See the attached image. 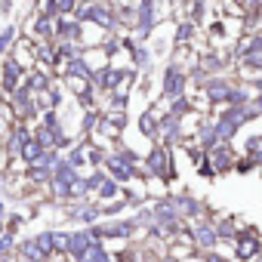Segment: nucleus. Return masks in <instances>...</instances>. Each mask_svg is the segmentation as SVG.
<instances>
[{"label": "nucleus", "instance_id": "1", "mask_svg": "<svg viewBox=\"0 0 262 262\" xmlns=\"http://www.w3.org/2000/svg\"><path fill=\"white\" fill-rule=\"evenodd\" d=\"M19 77H22V65L19 62H7L4 65V86L7 90H16L19 86Z\"/></svg>", "mask_w": 262, "mask_h": 262}, {"label": "nucleus", "instance_id": "2", "mask_svg": "<svg viewBox=\"0 0 262 262\" xmlns=\"http://www.w3.org/2000/svg\"><path fill=\"white\" fill-rule=\"evenodd\" d=\"M19 155H22V158H25L28 164H34V161H40L43 148H40V142H31V139H28V142L22 145V151H19Z\"/></svg>", "mask_w": 262, "mask_h": 262}, {"label": "nucleus", "instance_id": "3", "mask_svg": "<svg viewBox=\"0 0 262 262\" xmlns=\"http://www.w3.org/2000/svg\"><path fill=\"white\" fill-rule=\"evenodd\" d=\"M25 142H28V133H25V126H19V129H16V136L10 139V151H13V155H19Z\"/></svg>", "mask_w": 262, "mask_h": 262}, {"label": "nucleus", "instance_id": "4", "mask_svg": "<svg viewBox=\"0 0 262 262\" xmlns=\"http://www.w3.org/2000/svg\"><path fill=\"white\" fill-rule=\"evenodd\" d=\"M34 247H37V250H40V253L47 256V253L53 250V234H50V231H47V234H40V237L34 241Z\"/></svg>", "mask_w": 262, "mask_h": 262}, {"label": "nucleus", "instance_id": "5", "mask_svg": "<svg viewBox=\"0 0 262 262\" xmlns=\"http://www.w3.org/2000/svg\"><path fill=\"white\" fill-rule=\"evenodd\" d=\"M22 253L28 256V259H43V253L34 247V241H28V244H22Z\"/></svg>", "mask_w": 262, "mask_h": 262}, {"label": "nucleus", "instance_id": "6", "mask_svg": "<svg viewBox=\"0 0 262 262\" xmlns=\"http://www.w3.org/2000/svg\"><path fill=\"white\" fill-rule=\"evenodd\" d=\"M13 37H16V31H13V28H7V31H4V34H0V50H7V47H10V40H13Z\"/></svg>", "mask_w": 262, "mask_h": 262}, {"label": "nucleus", "instance_id": "7", "mask_svg": "<svg viewBox=\"0 0 262 262\" xmlns=\"http://www.w3.org/2000/svg\"><path fill=\"white\" fill-rule=\"evenodd\" d=\"M7 250H13V234H7V237H0V253H7Z\"/></svg>", "mask_w": 262, "mask_h": 262}, {"label": "nucleus", "instance_id": "8", "mask_svg": "<svg viewBox=\"0 0 262 262\" xmlns=\"http://www.w3.org/2000/svg\"><path fill=\"white\" fill-rule=\"evenodd\" d=\"M43 83H47V77H37V74L31 77V86H43Z\"/></svg>", "mask_w": 262, "mask_h": 262}]
</instances>
